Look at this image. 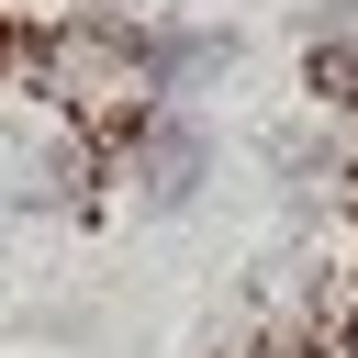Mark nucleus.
I'll return each instance as SVG.
<instances>
[{"label": "nucleus", "mask_w": 358, "mask_h": 358, "mask_svg": "<svg viewBox=\"0 0 358 358\" xmlns=\"http://www.w3.org/2000/svg\"><path fill=\"white\" fill-rule=\"evenodd\" d=\"M123 168H134V190H145V201H201V179H213V123H201V112H179V101H157V112H134Z\"/></svg>", "instance_id": "nucleus-1"}, {"label": "nucleus", "mask_w": 358, "mask_h": 358, "mask_svg": "<svg viewBox=\"0 0 358 358\" xmlns=\"http://www.w3.org/2000/svg\"><path fill=\"white\" fill-rule=\"evenodd\" d=\"M224 67H235V34H179V22H157V101L213 90Z\"/></svg>", "instance_id": "nucleus-2"}, {"label": "nucleus", "mask_w": 358, "mask_h": 358, "mask_svg": "<svg viewBox=\"0 0 358 358\" xmlns=\"http://www.w3.org/2000/svg\"><path fill=\"white\" fill-rule=\"evenodd\" d=\"M112 11H145V0H112Z\"/></svg>", "instance_id": "nucleus-3"}]
</instances>
